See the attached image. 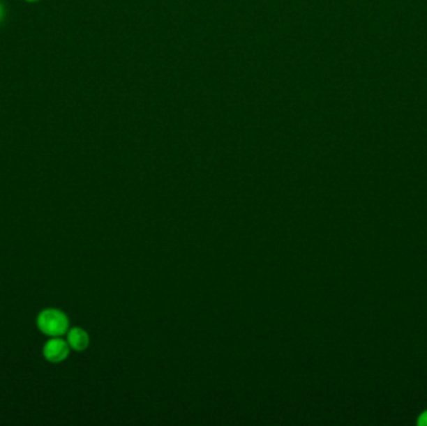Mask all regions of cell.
Segmentation results:
<instances>
[{"label":"cell","mask_w":427,"mask_h":426,"mask_svg":"<svg viewBox=\"0 0 427 426\" xmlns=\"http://www.w3.org/2000/svg\"><path fill=\"white\" fill-rule=\"evenodd\" d=\"M36 326L45 335L63 336L69 330V319L59 309L47 307L39 312Z\"/></svg>","instance_id":"cell-1"},{"label":"cell","mask_w":427,"mask_h":426,"mask_svg":"<svg viewBox=\"0 0 427 426\" xmlns=\"http://www.w3.org/2000/svg\"><path fill=\"white\" fill-rule=\"evenodd\" d=\"M70 353V347L66 340H63L60 336H53L49 339L43 348V355L49 363H61L66 360Z\"/></svg>","instance_id":"cell-2"},{"label":"cell","mask_w":427,"mask_h":426,"mask_svg":"<svg viewBox=\"0 0 427 426\" xmlns=\"http://www.w3.org/2000/svg\"><path fill=\"white\" fill-rule=\"evenodd\" d=\"M66 342L73 350L84 351L89 347V334L82 328H71L66 333Z\"/></svg>","instance_id":"cell-3"},{"label":"cell","mask_w":427,"mask_h":426,"mask_svg":"<svg viewBox=\"0 0 427 426\" xmlns=\"http://www.w3.org/2000/svg\"><path fill=\"white\" fill-rule=\"evenodd\" d=\"M6 18V8L0 3V23Z\"/></svg>","instance_id":"cell-4"},{"label":"cell","mask_w":427,"mask_h":426,"mask_svg":"<svg viewBox=\"0 0 427 426\" xmlns=\"http://www.w3.org/2000/svg\"><path fill=\"white\" fill-rule=\"evenodd\" d=\"M25 1H28V3H36V1H39V0H25Z\"/></svg>","instance_id":"cell-5"}]
</instances>
